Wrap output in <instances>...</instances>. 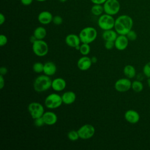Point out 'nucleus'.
Instances as JSON below:
<instances>
[{
	"label": "nucleus",
	"instance_id": "1",
	"mask_svg": "<svg viewBox=\"0 0 150 150\" xmlns=\"http://www.w3.org/2000/svg\"><path fill=\"white\" fill-rule=\"evenodd\" d=\"M133 26V20L127 15H121L115 19L114 30L118 35H126Z\"/></svg>",
	"mask_w": 150,
	"mask_h": 150
},
{
	"label": "nucleus",
	"instance_id": "2",
	"mask_svg": "<svg viewBox=\"0 0 150 150\" xmlns=\"http://www.w3.org/2000/svg\"><path fill=\"white\" fill-rule=\"evenodd\" d=\"M52 80L46 74L38 76L34 80L33 87L35 91L38 93L44 92L52 87Z\"/></svg>",
	"mask_w": 150,
	"mask_h": 150
},
{
	"label": "nucleus",
	"instance_id": "3",
	"mask_svg": "<svg viewBox=\"0 0 150 150\" xmlns=\"http://www.w3.org/2000/svg\"><path fill=\"white\" fill-rule=\"evenodd\" d=\"M79 36L81 43L90 44L96 39L97 31L94 27L87 26L80 30Z\"/></svg>",
	"mask_w": 150,
	"mask_h": 150
},
{
	"label": "nucleus",
	"instance_id": "4",
	"mask_svg": "<svg viewBox=\"0 0 150 150\" xmlns=\"http://www.w3.org/2000/svg\"><path fill=\"white\" fill-rule=\"evenodd\" d=\"M97 24L99 28L103 30L112 29L114 28L115 19L113 16L104 13L98 17Z\"/></svg>",
	"mask_w": 150,
	"mask_h": 150
},
{
	"label": "nucleus",
	"instance_id": "5",
	"mask_svg": "<svg viewBox=\"0 0 150 150\" xmlns=\"http://www.w3.org/2000/svg\"><path fill=\"white\" fill-rule=\"evenodd\" d=\"M44 103L46 107L49 109L57 108L63 104L62 96L55 93H51L45 98Z\"/></svg>",
	"mask_w": 150,
	"mask_h": 150
},
{
	"label": "nucleus",
	"instance_id": "6",
	"mask_svg": "<svg viewBox=\"0 0 150 150\" xmlns=\"http://www.w3.org/2000/svg\"><path fill=\"white\" fill-rule=\"evenodd\" d=\"M32 50L33 53L38 57L46 56L49 52V46L43 39L36 40L32 43Z\"/></svg>",
	"mask_w": 150,
	"mask_h": 150
},
{
	"label": "nucleus",
	"instance_id": "7",
	"mask_svg": "<svg viewBox=\"0 0 150 150\" xmlns=\"http://www.w3.org/2000/svg\"><path fill=\"white\" fill-rule=\"evenodd\" d=\"M28 110L33 120L42 117L45 112L43 105L39 102H32L29 103L28 106Z\"/></svg>",
	"mask_w": 150,
	"mask_h": 150
},
{
	"label": "nucleus",
	"instance_id": "8",
	"mask_svg": "<svg viewBox=\"0 0 150 150\" xmlns=\"http://www.w3.org/2000/svg\"><path fill=\"white\" fill-rule=\"evenodd\" d=\"M105 13L114 16L120 10V4L118 0H107L103 4Z\"/></svg>",
	"mask_w": 150,
	"mask_h": 150
},
{
	"label": "nucleus",
	"instance_id": "9",
	"mask_svg": "<svg viewBox=\"0 0 150 150\" xmlns=\"http://www.w3.org/2000/svg\"><path fill=\"white\" fill-rule=\"evenodd\" d=\"M79 138L81 139H88L92 138L96 132L94 127L90 124H86L81 126L77 130Z\"/></svg>",
	"mask_w": 150,
	"mask_h": 150
},
{
	"label": "nucleus",
	"instance_id": "10",
	"mask_svg": "<svg viewBox=\"0 0 150 150\" xmlns=\"http://www.w3.org/2000/svg\"><path fill=\"white\" fill-rule=\"evenodd\" d=\"M131 84L132 82L129 79L121 78L115 81L114 88L118 92H126L131 88Z\"/></svg>",
	"mask_w": 150,
	"mask_h": 150
},
{
	"label": "nucleus",
	"instance_id": "11",
	"mask_svg": "<svg viewBox=\"0 0 150 150\" xmlns=\"http://www.w3.org/2000/svg\"><path fill=\"white\" fill-rule=\"evenodd\" d=\"M129 40L126 35H118L114 41L115 47L118 50H124L128 46Z\"/></svg>",
	"mask_w": 150,
	"mask_h": 150
},
{
	"label": "nucleus",
	"instance_id": "12",
	"mask_svg": "<svg viewBox=\"0 0 150 150\" xmlns=\"http://www.w3.org/2000/svg\"><path fill=\"white\" fill-rule=\"evenodd\" d=\"M92 61L90 57L87 56H83L79 59L77 62V66L81 71L88 70L92 64Z\"/></svg>",
	"mask_w": 150,
	"mask_h": 150
},
{
	"label": "nucleus",
	"instance_id": "13",
	"mask_svg": "<svg viewBox=\"0 0 150 150\" xmlns=\"http://www.w3.org/2000/svg\"><path fill=\"white\" fill-rule=\"evenodd\" d=\"M125 120L129 123L135 124L138 122L140 119L139 113L134 110H128L124 114Z\"/></svg>",
	"mask_w": 150,
	"mask_h": 150
},
{
	"label": "nucleus",
	"instance_id": "14",
	"mask_svg": "<svg viewBox=\"0 0 150 150\" xmlns=\"http://www.w3.org/2000/svg\"><path fill=\"white\" fill-rule=\"evenodd\" d=\"M65 43L68 46L75 48L76 47L80 45L81 42L79 35L74 33H70L66 36Z\"/></svg>",
	"mask_w": 150,
	"mask_h": 150
},
{
	"label": "nucleus",
	"instance_id": "15",
	"mask_svg": "<svg viewBox=\"0 0 150 150\" xmlns=\"http://www.w3.org/2000/svg\"><path fill=\"white\" fill-rule=\"evenodd\" d=\"M66 87V81L62 77H57L52 80V88L56 91L60 92L64 90Z\"/></svg>",
	"mask_w": 150,
	"mask_h": 150
},
{
	"label": "nucleus",
	"instance_id": "16",
	"mask_svg": "<svg viewBox=\"0 0 150 150\" xmlns=\"http://www.w3.org/2000/svg\"><path fill=\"white\" fill-rule=\"evenodd\" d=\"M53 18V16L50 12L43 11L39 13L38 20L39 22L42 25H48L52 22Z\"/></svg>",
	"mask_w": 150,
	"mask_h": 150
},
{
	"label": "nucleus",
	"instance_id": "17",
	"mask_svg": "<svg viewBox=\"0 0 150 150\" xmlns=\"http://www.w3.org/2000/svg\"><path fill=\"white\" fill-rule=\"evenodd\" d=\"M42 118L45 124L47 125H53L57 121V115L53 111H45Z\"/></svg>",
	"mask_w": 150,
	"mask_h": 150
},
{
	"label": "nucleus",
	"instance_id": "18",
	"mask_svg": "<svg viewBox=\"0 0 150 150\" xmlns=\"http://www.w3.org/2000/svg\"><path fill=\"white\" fill-rule=\"evenodd\" d=\"M62 98L63 103L66 105H70L76 101V94L72 91H67L62 94Z\"/></svg>",
	"mask_w": 150,
	"mask_h": 150
},
{
	"label": "nucleus",
	"instance_id": "19",
	"mask_svg": "<svg viewBox=\"0 0 150 150\" xmlns=\"http://www.w3.org/2000/svg\"><path fill=\"white\" fill-rule=\"evenodd\" d=\"M57 71V67L56 64L52 62H47L44 63L43 73L49 76H53Z\"/></svg>",
	"mask_w": 150,
	"mask_h": 150
},
{
	"label": "nucleus",
	"instance_id": "20",
	"mask_svg": "<svg viewBox=\"0 0 150 150\" xmlns=\"http://www.w3.org/2000/svg\"><path fill=\"white\" fill-rule=\"evenodd\" d=\"M118 33L115 30L108 29L104 30L102 33V38L105 41H115L117 37L118 36Z\"/></svg>",
	"mask_w": 150,
	"mask_h": 150
},
{
	"label": "nucleus",
	"instance_id": "21",
	"mask_svg": "<svg viewBox=\"0 0 150 150\" xmlns=\"http://www.w3.org/2000/svg\"><path fill=\"white\" fill-rule=\"evenodd\" d=\"M33 35L38 40L44 39L47 35L46 29L43 26H38L35 29Z\"/></svg>",
	"mask_w": 150,
	"mask_h": 150
},
{
	"label": "nucleus",
	"instance_id": "22",
	"mask_svg": "<svg viewBox=\"0 0 150 150\" xmlns=\"http://www.w3.org/2000/svg\"><path fill=\"white\" fill-rule=\"evenodd\" d=\"M123 73L126 77L130 79L134 78L135 76L136 70L133 66L131 64H127L124 67Z\"/></svg>",
	"mask_w": 150,
	"mask_h": 150
},
{
	"label": "nucleus",
	"instance_id": "23",
	"mask_svg": "<svg viewBox=\"0 0 150 150\" xmlns=\"http://www.w3.org/2000/svg\"><path fill=\"white\" fill-rule=\"evenodd\" d=\"M91 13L96 16H100L103 14L104 8L103 5L100 4H94L91 8Z\"/></svg>",
	"mask_w": 150,
	"mask_h": 150
},
{
	"label": "nucleus",
	"instance_id": "24",
	"mask_svg": "<svg viewBox=\"0 0 150 150\" xmlns=\"http://www.w3.org/2000/svg\"><path fill=\"white\" fill-rule=\"evenodd\" d=\"M131 88L136 93H139L142 91L144 88L143 84L139 80H135L132 82Z\"/></svg>",
	"mask_w": 150,
	"mask_h": 150
},
{
	"label": "nucleus",
	"instance_id": "25",
	"mask_svg": "<svg viewBox=\"0 0 150 150\" xmlns=\"http://www.w3.org/2000/svg\"><path fill=\"white\" fill-rule=\"evenodd\" d=\"M79 52L83 56H87L90 52V46L89 44L81 43L80 46Z\"/></svg>",
	"mask_w": 150,
	"mask_h": 150
},
{
	"label": "nucleus",
	"instance_id": "26",
	"mask_svg": "<svg viewBox=\"0 0 150 150\" xmlns=\"http://www.w3.org/2000/svg\"><path fill=\"white\" fill-rule=\"evenodd\" d=\"M44 64L41 62H36L33 64L32 69L34 72L36 73H41L43 72Z\"/></svg>",
	"mask_w": 150,
	"mask_h": 150
},
{
	"label": "nucleus",
	"instance_id": "27",
	"mask_svg": "<svg viewBox=\"0 0 150 150\" xmlns=\"http://www.w3.org/2000/svg\"><path fill=\"white\" fill-rule=\"evenodd\" d=\"M67 138L70 141H76L79 139V135L77 131L76 130H71L67 134Z\"/></svg>",
	"mask_w": 150,
	"mask_h": 150
},
{
	"label": "nucleus",
	"instance_id": "28",
	"mask_svg": "<svg viewBox=\"0 0 150 150\" xmlns=\"http://www.w3.org/2000/svg\"><path fill=\"white\" fill-rule=\"evenodd\" d=\"M126 36L127 37V38L130 41H134L137 38V33L133 30H131L130 31H129L127 34L126 35Z\"/></svg>",
	"mask_w": 150,
	"mask_h": 150
},
{
	"label": "nucleus",
	"instance_id": "29",
	"mask_svg": "<svg viewBox=\"0 0 150 150\" xmlns=\"http://www.w3.org/2000/svg\"><path fill=\"white\" fill-rule=\"evenodd\" d=\"M143 73L147 78L150 77V62L144 65L143 67Z\"/></svg>",
	"mask_w": 150,
	"mask_h": 150
},
{
	"label": "nucleus",
	"instance_id": "30",
	"mask_svg": "<svg viewBox=\"0 0 150 150\" xmlns=\"http://www.w3.org/2000/svg\"><path fill=\"white\" fill-rule=\"evenodd\" d=\"M34 124L37 127H41L44 125L45 124L42 117L34 119Z\"/></svg>",
	"mask_w": 150,
	"mask_h": 150
},
{
	"label": "nucleus",
	"instance_id": "31",
	"mask_svg": "<svg viewBox=\"0 0 150 150\" xmlns=\"http://www.w3.org/2000/svg\"><path fill=\"white\" fill-rule=\"evenodd\" d=\"M52 22L56 25H60L63 23V19L59 15H56L53 16Z\"/></svg>",
	"mask_w": 150,
	"mask_h": 150
},
{
	"label": "nucleus",
	"instance_id": "32",
	"mask_svg": "<svg viewBox=\"0 0 150 150\" xmlns=\"http://www.w3.org/2000/svg\"><path fill=\"white\" fill-rule=\"evenodd\" d=\"M8 43V38L6 35L4 34H1L0 35V46H4L6 45Z\"/></svg>",
	"mask_w": 150,
	"mask_h": 150
},
{
	"label": "nucleus",
	"instance_id": "33",
	"mask_svg": "<svg viewBox=\"0 0 150 150\" xmlns=\"http://www.w3.org/2000/svg\"><path fill=\"white\" fill-rule=\"evenodd\" d=\"M104 47L107 50H111L115 47L114 41H105L104 43Z\"/></svg>",
	"mask_w": 150,
	"mask_h": 150
},
{
	"label": "nucleus",
	"instance_id": "34",
	"mask_svg": "<svg viewBox=\"0 0 150 150\" xmlns=\"http://www.w3.org/2000/svg\"><path fill=\"white\" fill-rule=\"evenodd\" d=\"M5 86V79L4 76L0 74V88L2 89Z\"/></svg>",
	"mask_w": 150,
	"mask_h": 150
},
{
	"label": "nucleus",
	"instance_id": "35",
	"mask_svg": "<svg viewBox=\"0 0 150 150\" xmlns=\"http://www.w3.org/2000/svg\"><path fill=\"white\" fill-rule=\"evenodd\" d=\"M33 0H21V2L23 5L28 6L33 2Z\"/></svg>",
	"mask_w": 150,
	"mask_h": 150
},
{
	"label": "nucleus",
	"instance_id": "36",
	"mask_svg": "<svg viewBox=\"0 0 150 150\" xmlns=\"http://www.w3.org/2000/svg\"><path fill=\"white\" fill-rule=\"evenodd\" d=\"M8 72V69L5 66H2L0 68V74H2L3 76L5 75Z\"/></svg>",
	"mask_w": 150,
	"mask_h": 150
},
{
	"label": "nucleus",
	"instance_id": "37",
	"mask_svg": "<svg viewBox=\"0 0 150 150\" xmlns=\"http://www.w3.org/2000/svg\"><path fill=\"white\" fill-rule=\"evenodd\" d=\"M107 0H90L93 4H100L103 5Z\"/></svg>",
	"mask_w": 150,
	"mask_h": 150
},
{
	"label": "nucleus",
	"instance_id": "38",
	"mask_svg": "<svg viewBox=\"0 0 150 150\" xmlns=\"http://www.w3.org/2000/svg\"><path fill=\"white\" fill-rule=\"evenodd\" d=\"M5 15L2 13H0V25H2L5 22Z\"/></svg>",
	"mask_w": 150,
	"mask_h": 150
},
{
	"label": "nucleus",
	"instance_id": "39",
	"mask_svg": "<svg viewBox=\"0 0 150 150\" xmlns=\"http://www.w3.org/2000/svg\"><path fill=\"white\" fill-rule=\"evenodd\" d=\"M37 39H36V38L33 36V35H32V36H30V42L32 43H33L35 40H36Z\"/></svg>",
	"mask_w": 150,
	"mask_h": 150
},
{
	"label": "nucleus",
	"instance_id": "40",
	"mask_svg": "<svg viewBox=\"0 0 150 150\" xmlns=\"http://www.w3.org/2000/svg\"><path fill=\"white\" fill-rule=\"evenodd\" d=\"M91 61H92V63H96L97 61V58L96 57H95V56L91 57Z\"/></svg>",
	"mask_w": 150,
	"mask_h": 150
},
{
	"label": "nucleus",
	"instance_id": "41",
	"mask_svg": "<svg viewBox=\"0 0 150 150\" xmlns=\"http://www.w3.org/2000/svg\"><path fill=\"white\" fill-rule=\"evenodd\" d=\"M147 83H148V86L150 87V77L148 78V80H147Z\"/></svg>",
	"mask_w": 150,
	"mask_h": 150
},
{
	"label": "nucleus",
	"instance_id": "42",
	"mask_svg": "<svg viewBox=\"0 0 150 150\" xmlns=\"http://www.w3.org/2000/svg\"><path fill=\"white\" fill-rule=\"evenodd\" d=\"M60 2H62V3H64V2H65L67 0H59Z\"/></svg>",
	"mask_w": 150,
	"mask_h": 150
},
{
	"label": "nucleus",
	"instance_id": "43",
	"mask_svg": "<svg viewBox=\"0 0 150 150\" xmlns=\"http://www.w3.org/2000/svg\"><path fill=\"white\" fill-rule=\"evenodd\" d=\"M35 1H37L38 2H44V1H46V0H35Z\"/></svg>",
	"mask_w": 150,
	"mask_h": 150
}]
</instances>
